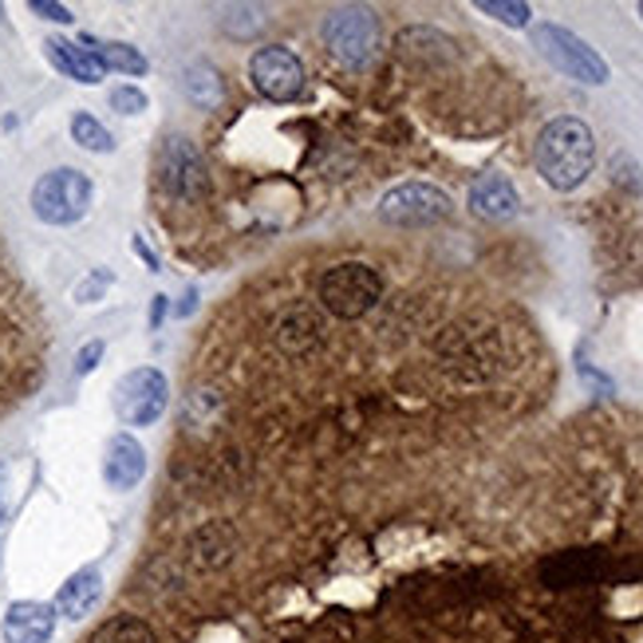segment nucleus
Listing matches in <instances>:
<instances>
[{
    "instance_id": "7ed1b4c3",
    "label": "nucleus",
    "mask_w": 643,
    "mask_h": 643,
    "mask_svg": "<svg viewBox=\"0 0 643 643\" xmlns=\"http://www.w3.org/2000/svg\"><path fill=\"white\" fill-rule=\"evenodd\" d=\"M92 178L75 170V166H60L52 175H44L32 186V210L44 225H75L92 210Z\"/></svg>"
},
{
    "instance_id": "f8f14e48",
    "label": "nucleus",
    "mask_w": 643,
    "mask_h": 643,
    "mask_svg": "<svg viewBox=\"0 0 643 643\" xmlns=\"http://www.w3.org/2000/svg\"><path fill=\"white\" fill-rule=\"evenodd\" d=\"M470 210L486 221H509L521 213V193L514 190V182L502 175H482L478 182L470 186Z\"/></svg>"
},
{
    "instance_id": "b1692460",
    "label": "nucleus",
    "mask_w": 643,
    "mask_h": 643,
    "mask_svg": "<svg viewBox=\"0 0 643 643\" xmlns=\"http://www.w3.org/2000/svg\"><path fill=\"white\" fill-rule=\"evenodd\" d=\"M110 281H115V276H110L107 268H95V273L87 276V281H80V288H75V301H80V304L99 301V296L110 288Z\"/></svg>"
},
{
    "instance_id": "cd10ccee",
    "label": "nucleus",
    "mask_w": 643,
    "mask_h": 643,
    "mask_svg": "<svg viewBox=\"0 0 643 643\" xmlns=\"http://www.w3.org/2000/svg\"><path fill=\"white\" fill-rule=\"evenodd\" d=\"M162 313H166V296H155V316H150V324H162Z\"/></svg>"
},
{
    "instance_id": "4468645a",
    "label": "nucleus",
    "mask_w": 643,
    "mask_h": 643,
    "mask_svg": "<svg viewBox=\"0 0 643 643\" xmlns=\"http://www.w3.org/2000/svg\"><path fill=\"white\" fill-rule=\"evenodd\" d=\"M233 552H238V529L230 521H205L190 537V561L205 572L225 569L233 561Z\"/></svg>"
},
{
    "instance_id": "f3484780",
    "label": "nucleus",
    "mask_w": 643,
    "mask_h": 643,
    "mask_svg": "<svg viewBox=\"0 0 643 643\" xmlns=\"http://www.w3.org/2000/svg\"><path fill=\"white\" fill-rule=\"evenodd\" d=\"M87 52L95 55L103 64V72H123V75H147V55L138 52V48L130 44H115V40H95V36H83L80 40Z\"/></svg>"
},
{
    "instance_id": "f257e3e1",
    "label": "nucleus",
    "mask_w": 643,
    "mask_h": 643,
    "mask_svg": "<svg viewBox=\"0 0 643 643\" xmlns=\"http://www.w3.org/2000/svg\"><path fill=\"white\" fill-rule=\"evenodd\" d=\"M537 170L552 190H577L584 178L592 175V162H597V138H592L589 123L561 115L541 127L537 135Z\"/></svg>"
},
{
    "instance_id": "9d476101",
    "label": "nucleus",
    "mask_w": 643,
    "mask_h": 643,
    "mask_svg": "<svg viewBox=\"0 0 643 643\" xmlns=\"http://www.w3.org/2000/svg\"><path fill=\"white\" fill-rule=\"evenodd\" d=\"M4 643H48L55 635V608L44 600H17L0 620Z\"/></svg>"
},
{
    "instance_id": "423d86ee",
    "label": "nucleus",
    "mask_w": 643,
    "mask_h": 643,
    "mask_svg": "<svg viewBox=\"0 0 643 643\" xmlns=\"http://www.w3.org/2000/svg\"><path fill=\"white\" fill-rule=\"evenodd\" d=\"M324 44L328 52L340 60L351 72H363V67L376 60L379 52V24L368 9H336L324 17Z\"/></svg>"
},
{
    "instance_id": "4be33fe9",
    "label": "nucleus",
    "mask_w": 643,
    "mask_h": 643,
    "mask_svg": "<svg viewBox=\"0 0 643 643\" xmlns=\"http://www.w3.org/2000/svg\"><path fill=\"white\" fill-rule=\"evenodd\" d=\"M478 12H486L489 20L509 24V28H525L529 17H534V9L521 4V0H478Z\"/></svg>"
},
{
    "instance_id": "9b49d317",
    "label": "nucleus",
    "mask_w": 643,
    "mask_h": 643,
    "mask_svg": "<svg viewBox=\"0 0 643 643\" xmlns=\"http://www.w3.org/2000/svg\"><path fill=\"white\" fill-rule=\"evenodd\" d=\"M147 474V451L130 434H115L103 454V478L110 489H135Z\"/></svg>"
},
{
    "instance_id": "6ab92c4d",
    "label": "nucleus",
    "mask_w": 643,
    "mask_h": 643,
    "mask_svg": "<svg viewBox=\"0 0 643 643\" xmlns=\"http://www.w3.org/2000/svg\"><path fill=\"white\" fill-rule=\"evenodd\" d=\"M182 92H186V99H190L193 107L210 110V107H218L221 103L225 87H221V75H218V67L213 64H190L182 72Z\"/></svg>"
},
{
    "instance_id": "393cba45",
    "label": "nucleus",
    "mask_w": 643,
    "mask_h": 643,
    "mask_svg": "<svg viewBox=\"0 0 643 643\" xmlns=\"http://www.w3.org/2000/svg\"><path fill=\"white\" fill-rule=\"evenodd\" d=\"M99 359H103V340H92L87 348H80V356H75V376H92L99 368Z\"/></svg>"
},
{
    "instance_id": "bb28decb",
    "label": "nucleus",
    "mask_w": 643,
    "mask_h": 643,
    "mask_svg": "<svg viewBox=\"0 0 643 643\" xmlns=\"http://www.w3.org/2000/svg\"><path fill=\"white\" fill-rule=\"evenodd\" d=\"M130 245H135V253H138V257H143V261H147L150 268H158V257H155V253H150L147 245H143V238H135V241H130Z\"/></svg>"
},
{
    "instance_id": "6e6552de",
    "label": "nucleus",
    "mask_w": 643,
    "mask_h": 643,
    "mask_svg": "<svg viewBox=\"0 0 643 643\" xmlns=\"http://www.w3.org/2000/svg\"><path fill=\"white\" fill-rule=\"evenodd\" d=\"M170 387L158 368H135L115 383V411L127 426H150L162 419Z\"/></svg>"
},
{
    "instance_id": "ddd939ff",
    "label": "nucleus",
    "mask_w": 643,
    "mask_h": 643,
    "mask_svg": "<svg viewBox=\"0 0 643 643\" xmlns=\"http://www.w3.org/2000/svg\"><path fill=\"white\" fill-rule=\"evenodd\" d=\"M99 600H103V572L99 569H80V572H72L64 584H60L52 608H55V616L83 620V616H92Z\"/></svg>"
},
{
    "instance_id": "412c9836",
    "label": "nucleus",
    "mask_w": 643,
    "mask_h": 643,
    "mask_svg": "<svg viewBox=\"0 0 643 643\" xmlns=\"http://www.w3.org/2000/svg\"><path fill=\"white\" fill-rule=\"evenodd\" d=\"M592 577V565L580 557V552H565L557 561L545 565V580H549L552 589H569V584H584Z\"/></svg>"
},
{
    "instance_id": "a211bd4d",
    "label": "nucleus",
    "mask_w": 643,
    "mask_h": 643,
    "mask_svg": "<svg viewBox=\"0 0 643 643\" xmlns=\"http://www.w3.org/2000/svg\"><path fill=\"white\" fill-rule=\"evenodd\" d=\"M87 643H158L155 628L147 624L135 612H123V616H110L87 635Z\"/></svg>"
},
{
    "instance_id": "5701e85b",
    "label": "nucleus",
    "mask_w": 643,
    "mask_h": 643,
    "mask_svg": "<svg viewBox=\"0 0 643 643\" xmlns=\"http://www.w3.org/2000/svg\"><path fill=\"white\" fill-rule=\"evenodd\" d=\"M147 107H150L147 92H138V87H130V83H123V87L110 92V110H119V115H143Z\"/></svg>"
},
{
    "instance_id": "f03ea898",
    "label": "nucleus",
    "mask_w": 643,
    "mask_h": 643,
    "mask_svg": "<svg viewBox=\"0 0 643 643\" xmlns=\"http://www.w3.org/2000/svg\"><path fill=\"white\" fill-rule=\"evenodd\" d=\"M383 301V276L363 261H344L320 276V304L340 320H359Z\"/></svg>"
},
{
    "instance_id": "aec40b11",
    "label": "nucleus",
    "mask_w": 643,
    "mask_h": 643,
    "mask_svg": "<svg viewBox=\"0 0 643 643\" xmlns=\"http://www.w3.org/2000/svg\"><path fill=\"white\" fill-rule=\"evenodd\" d=\"M72 138L80 143L83 150H92V155H110V150H115V138H110V130L103 127L95 115H87V110L72 115Z\"/></svg>"
},
{
    "instance_id": "20e7f679",
    "label": "nucleus",
    "mask_w": 643,
    "mask_h": 643,
    "mask_svg": "<svg viewBox=\"0 0 643 643\" xmlns=\"http://www.w3.org/2000/svg\"><path fill=\"white\" fill-rule=\"evenodd\" d=\"M155 175L162 193L175 198V202H202L205 193H210V170H205L202 155L193 150L190 138L182 135L162 138V147H158V158H155Z\"/></svg>"
},
{
    "instance_id": "2eb2a0df",
    "label": "nucleus",
    "mask_w": 643,
    "mask_h": 643,
    "mask_svg": "<svg viewBox=\"0 0 643 643\" xmlns=\"http://www.w3.org/2000/svg\"><path fill=\"white\" fill-rule=\"evenodd\" d=\"M320 316L313 308H288L281 320H276V348L288 351V356H304L320 344Z\"/></svg>"
},
{
    "instance_id": "c756f323",
    "label": "nucleus",
    "mask_w": 643,
    "mask_h": 643,
    "mask_svg": "<svg viewBox=\"0 0 643 643\" xmlns=\"http://www.w3.org/2000/svg\"><path fill=\"white\" fill-rule=\"evenodd\" d=\"M635 12H640V20H643V4H640V9H635Z\"/></svg>"
},
{
    "instance_id": "c85d7f7f",
    "label": "nucleus",
    "mask_w": 643,
    "mask_h": 643,
    "mask_svg": "<svg viewBox=\"0 0 643 643\" xmlns=\"http://www.w3.org/2000/svg\"><path fill=\"white\" fill-rule=\"evenodd\" d=\"M4 474H9V470L0 466V525H4Z\"/></svg>"
},
{
    "instance_id": "0eeeda50",
    "label": "nucleus",
    "mask_w": 643,
    "mask_h": 643,
    "mask_svg": "<svg viewBox=\"0 0 643 643\" xmlns=\"http://www.w3.org/2000/svg\"><path fill=\"white\" fill-rule=\"evenodd\" d=\"M451 193L431 182H403L396 190H387L383 202H379V218L391 221V225H439V221L451 218Z\"/></svg>"
},
{
    "instance_id": "1a4fd4ad",
    "label": "nucleus",
    "mask_w": 643,
    "mask_h": 643,
    "mask_svg": "<svg viewBox=\"0 0 643 643\" xmlns=\"http://www.w3.org/2000/svg\"><path fill=\"white\" fill-rule=\"evenodd\" d=\"M249 80L265 99L288 103L304 92V64L288 48H261L249 60Z\"/></svg>"
},
{
    "instance_id": "dca6fc26",
    "label": "nucleus",
    "mask_w": 643,
    "mask_h": 643,
    "mask_svg": "<svg viewBox=\"0 0 643 643\" xmlns=\"http://www.w3.org/2000/svg\"><path fill=\"white\" fill-rule=\"evenodd\" d=\"M44 52H48V60L60 67V72L72 75V80H80V83H87V87H92V83H103V75H107L99 60H95V55L87 52L83 44H72V40H55L52 36L44 44Z\"/></svg>"
},
{
    "instance_id": "a878e982",
    "label": "nucleus",
    "mask_w": 643,
    "mask_h": 643,
    "mask_svg": "<svg viewBox=\"0 0 643 643\" xmlns=\"http://www.w3.org/2000/svg\"><path fill=\"white\" fill-rule=\"evenodd\" d=\"M32 12H40L44 20H55V24H72V9L52 4V0H32Z\"/></svg>"
},
{
    "instance_id": "39448f33",
    "label": "nucleus",
    "mask_w": 643,
    "mask_h": 643,
    "mask_svg": "<svg viewBox=\"0 0 643 643\" xmlns=\"http://www.w3.org/2000/svg\"><path fill=\"white\" fill-rule=\"evenodd\" d=\"M534 48L549 60L557 72H565L569 80L577 83H592V87H600V83H608V64L604 55L597 52V48H589L584 40L577 36V32H569V28L561 24H537L534 28Z\"/></svg>"
}]
</instances>
